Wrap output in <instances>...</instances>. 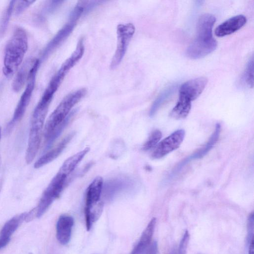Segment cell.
<instances>
[{
  "mask_svg": "<svg viewBox=\"0 0 254 254\" xmlns=\"http://www.w3.org/2000/svg\"><path fill=\"white\" fill-rule=\"evenodd\" d=\"M217 46L212 31L196 30V38L188 47L186 54L192 59H200L214 51Z\"/></svg>",
  "mask_w": 254,
  "mask_h": 254,
  "instance_id": "obj_6",
  "label": "cell"
},
{
  "mask_svg": "<svg viewBox=\"0 0 254 254\" xmlns=\"http://www.w3.org/2000/svg\"></svg>",
  "mask_w": 254,
  "mask_h": 254,
  "instance_id": "obj_36",
  "label": "cell"
},
{
  "mask_svg": "<svg viewBox=\"0 0 254 254\" xmlns=\"http://www.w3.org/2000/svg\"><path fill=\"white\" fill-rule=\"evenodd\" d=\"M191 103L189 100L179 96L176 105L170 112V116L178 120L185 118L190 111Z\"/></svg>",
  "mask_w": 254,
  "mask_h": 254,
  "instance_id": "obj_21",
  "label": "cell"
},
{
  "mask_svg": "<svg viewBox=\"0 0 254 254\" xmlns=\"http://www.w3.org/2000/svg\"><path fill=\"white\" fill-rule=\"evenodd\" d=\"M87 89L82 88L66 95L49 117L44 128L43 136L48 138L56 127L69 114L72 108L86 95Z\"/></svg>",
  "mask_w": 254,
  "mask_h": 254,
  "instance_id": "obj_2",
  "label": "cell"
},
{
  "mask_svg": "<svg viewBox=\"0 0 254 254\" xmlns=\"http://www.w3.org/2000/svg\"><path fill=\"white\" fill-rule=\"evenodd\" d=\"M156 224V218H152L143 231L139 241L130 254H142L151 244Z\"/></svg>",
  "mask_w": 254,
  "mask_h": 254,
  "instance_id": "obj_18",
  "label": "cell"
},
{
  "mask_svg": "<svg viewBox=\"0 0 254 254\" xmlns=\"http://www.w3.org/2000/svg\"><path fill=\"white\" fill-rule=\"evenodd\" d=\"M74 132L70 133L64 137L56 146L42 155L35 163L34 168H40L56 159L74 136Z\"/></svg>",
  "mask_w": 254,
  "mask_h": 254,
  "instance_id": "obj_17",
  "label": "cell"
},
{
  "mask_svg": "<svg viewBox=\"0 0 254 254\" xmlns=\"http://www.w3.org/2000/svg\"><path fill=\"white\" fill-rule=\"evenodd\" d=\"M175 87L171 86L163 91L154 101L149 111V116L153 117L162 104L172 95Z\"/></svg>",
  "mask_w": 254,
  "mask_h": 254,
  "instance_id": "obj_23",
  "label": "cell"
},
{
  "mask_svg": "<svg viewBox=\"0 0 254 254\" xmlns=\"http://www.w3.org/2000/svg\"><path fill=\"white\" fill-rule=\"evenodd\" d=\"M16 1L11 0L4 11L0 21V38L3 36L8 25L10 17L14 10Z\"/></svg>",
  "mask_w": 254,
  "mask_h": 254,
  "instance_id": "obj_24",
  "label": "cell"
},
{
  "mask_svg": "<svg viewBox=\"0 0 254 254\" xmlns=\"http://www.w3.org/2000/svg\"><path fill=\"white\" fill-rule=\"evenodd\" d=\"M221 131V126L219 124L216 125L215 130L210 136L207 143L197 152L184 159L180 162L173 169L169 175L168 179H171L177 175L180 171L190 161L192 160L203 157L213 147L217 142Z\"/></svg>",
  "mask_w": 254,
  "mask_h": 254,
  "instance_id": "obj_10",
  "label": "cell"
},
{
  "mask_svg": "<svg viewBox=\"0 0 254 254\" xmlns=\"http://www.w3.org/2000/svg\"><path fill=\"white\" fill-rule=\"evenodd\" d=\"M34 0H20L18 1L15 8V15H18L22 13L26 9H27Z\"/></svg>",
  "mask_w": 254,
  "mask_h": 254,
  "instance_id": "obj_29",
  "label": "cell"
},
{
  "mask_svg": "<svg viewBox=\"0 0 254 254\" xmlns=\"http://www.w3.org/2000/svg\"><path fill=\"white\" fill-rule=\"evenodd\" d=\"M133 185L131 180L127 177H118L107 181L103 185L105 197L111 198L123 190L130 188Z\"/></svg>",
  "mask_w": 254,
  "mask_h": 254,
  "instance_id": "obj_15",
  "label": "cell"
},
{
  "mask_svg": "<svg viewBox=\"0 0 254 254\" xmlns=\"http://www.w3.org/2000/svg\"><path fill=\"white\" fill-rule=\"evenodd\" d=\"M39 64V60H35L29 73L26 87L17 105L12 118L7 125V130L11 129L15 124L20 121L25 113L34 88L36 75Z\"/></svg>",
  "mask_w": 254,
  "mask_h": 254,
  "instance_id": "obj_8",
  "label": "cell"
},
{
  "mask_svg": "<svg viewBox=\"0 0 254 254\" xmlns=\"http://www.w3.org/2000/svg\"><path fill=\"white\" fill-rule=\"evenodd\" d=\"M189 240L190 234L188 231L186 230L180 241L177 252L175 254H186Z\"/></svg>",
  "mask_w": 254,
  "mask_h": 254,
  "instance_id": "obj_27",
  "label": "cell"
},
{
  "mask_svg": "<svg viewBox=\"0 0 254 254\" xmlns=\"http://www.w3.org/2000/svg\"><path fill=\"white\" fill-rule=\"evenodd\" d=\"M27 212L17 215L8 220L0 232V250L5 247L9 242L12 234L24 221H26Z\"/></svg>",
  "mask_w": 254,
  "mask_h": 254,
  "instance_id": "obj_14",
  "label": "cell"
},
{
  "mask_svg": "<svg viewBox=\"0 0 254 254\" xmlns=\"http://www.w3.org/2000/svg\"><path fill=\"white\" fill-rule=\"evenodd\" d=\"M84 50L83 39L81 38L78 40L74 51L63 63L59 70L51 79L42 95L43 97L52 100L54 94L67 73L82 57Z\"/></svg>",
  "mask_w": 254,
  "mask_h": 254,
  "instance_id": "obj_3",
  "label": "cell"
},
{
  "mask_svg": "<svg viewBox=\"0 0 254 254\" xmlns=\"http://www.w3.org/2000/svg\"><path fill=\"white\" fill-rule=\"evenodd\" d=\"M135 31V26L132 23L119 24L117 26V44L110 64L111 68H116L122 61Z\"/></svg>",
  "mask_w": 254,
  "mask_h": 254,
  "instance_id": "obj_7",
  "label": "cell"
},
{
  "mask_svg": "<svg viewBox=\"0 0 254 254\" xmlns=\"http://www.w3.org/2000/svg\"><path fill=\"white\" fill-rule=\"evenodd\" d=\"M185 136L184 129H178L164 138L156 145L152 157L154 159L161 158L177 149L183 142Z\"/></svg>",
  "mask_w": 254,
  "mask_h": 254,
  "instance_id": "obj_9",
  "label": "cell"
},
{
  "mask_svg": "<svg viewBox=\"0 0 254 254\" xmlns=\"http://www.w3.org/2000/svg\"><path fill=\"white\" fill-rule=\"evenodd\" d=\"M73 225L74 219L71 216L63 214L59 217L56 224V237L61 244L65 245L69 243Z\"/></svg>",
  "mask_w": 254,
  "mask_h": 254,
  "instance_id": "obj_13",
  "label": "cell"
},
{
  "mask_svg": "<svg viewBox=\"0 0 254 254\" xmlns=\"http://www.w3.org/2000/svg\"><path fill=\"white\" fill-rule=\"evenodd\" d=\"M0 136H1V128L0 127Z\"/></svg>",
  "mask_w": 254,
  "mask_h": 254,
  "instance_id": "obj_34",
  "label": "cell"
},
{
  "mask_svg": "<svg viewBox=\"0 0 254 254\" xmlns=\"http://www.w3.org/2000/svg\"><path fill=\"white\" fill-rule=\"evenodd\" d=\"M207 81L206 77H199L185 82L180 87L179 96L192 102L201 94Z\"/></svg>",
  "mask_w": 254,
  "mask_h": 254,
  "instance_id": "obj_12",
  "label": "cell"
},
{
  "mask_svg": "<svg viewBox=\"0 0 254 254\" xmlns=\"http://www.w3.org/2000/svg\"><path fill=\"white\" fill-rule=\"evenodd\" d=\"M103 185V178L98 176L89 185L86 192L84 214L104 205L101 200Z\"/></svg>",
  "mask_w": 254,
  "mask_h": 254,
  "instance_id": "obj_11",
  "label": "cell"
},
{
  "mask_svg": "<svg viewBox=\"0 0 254 254\" xmlns=\"http://www.w3.org/2000/svg\"><path fill=\"white\" fill-rule=\"evenodd\" d=\"M67 176L59 172L44 191L36 209V217H41L60 195Z\"/></svg>",
  "mask_w": 254,
  "mask_h": 254,
  "instance_id": "obj_5",
  "label": "cell"
},
{
  "mask_svg": "<svg viewBox=\"0 0 254 254\" xmlns=\"http://www.w3.org/2000/svg\"><path fill=\"white\" fill-rule=\"evenodd\" d=\"M62 1L54 0L49 1L44 7V13L49 14L54 11L59 5L61 4Z\"/></svg>",
  "mask_w": 254,
  "mask_h": 254,
  "instance_id": "obj_30",
  "label": "cell"
},
{
  "mask_svg": "<svg viewBox=\"0 0 254 254\" xmlns=\"http://www.w3.org/2000/svg\"><path fill=\"white\" fill-rule=\"evenodd\" d=\"M254 213L252 212L248 217L247 223V242L248 244L254 239Z\"/></svg>",
  "mask_w": 254,
  "mask_h": 254,
  "instance_id": "obj_28",
  "label": "cell"
},
{
  "mask_svg": "<svg viewBox=\"0 0 254 254\" xmlns=\"http://www.w3.org/2000/svg\"><path fill=\"white\" fill-rule=\"evenodd\" d=\"M90 151L89 147H86L66 159L62 164L59 172L67 176L76 168L78 163Z\"/></svg>",
  "mask_w": 254,
  "mask_h": 254,
  "instance_id": "obj_19",
  "label": "cell"
},
{
  "mask_svg": "<svg viewBox=\"0 0 254 254\" xmlns=\"http://www.w3.org/2000/svg\"><path fill=\"white\" fill-rule=\"evenodd\" d=\"M248 254H254V239L249 243Z\"/></svg>",
  "mask_w": 254,
  "mask_h": 254,
  "instance_id": "obj_32",
  "label": "cell"
},
{
  "mask_svg": "<svg viewBox=\"0 0 254 254\" xmlns=\"http://www.w3.org/2000/svg\"><path fill=\"white\" fill-rule=\"evenodd\" d=\"M75 111H72L66 117V118L54 130L50 136L46 141L45 149H48L54 142V141L61 135L64 128L67 125L75 113Z\"/></svg>",
  "mask_w": 254,
  "mask_h": 254,
  "instance_id": "obj_22",
  "label": "cell"
},
{
  "mask_svg": "<svg viewBox=\"0 0 254 254\" xmlns=\"http://www.w3.org/2000/svg\"></svg>",
  "mask_w": 254,
  "mask_h": 254,
  "instance_id": "obj_37",
  "label": "cell"
},
{
  "mask_svg": "<svg viewBox=\"0 0 254 254\" xmlns=\"http://www.w3.org/2000/svg\"><path fill=\"white\" fill-rule=\"evenodd\" d=\"M247 18L243 15L233 16L218 25L215 30V34L218 37H223L231 34L244 26Z\"/></svg>",
  "mask_w": 254,
  "mask_h": 254,
  "instance_id": "obj_16",
  "label": "cell"
},
{
  "mask_svg": "<svg viewBox=\"0 0 254 254\" xmlns=\"http://www.w3.org/2000/svg\"><path fill=\"white\" fill-rule=\"evenodd\" d=\"M35 60L28 61L24 63L17 73L12 83L13 90L15 92L20 91L26 80H28L31 69Z\"/></svg>",
  "mask_w": 254,
  "mask_h": 254,
  "instance_id": "obj_20",
  "label": "cell"
},
{
  "mask_svg": "<svg viewBox=\"0 0 254 254\" xmlns=\"http://www.w3.org/2000/svg\"><path fill=\"white\" fill-rule=\"evenodd\" d=\"M161 137L162 132L159 130H154L151 133L148 139L143 144L142 149L147 151L156 146Z\"/></svg>",
  "mask_w": 254,
  "mask_h": 254,
  "instance_id": "obj_26",
  "label": "cell"
},
{
  "mask_svg": "<svg viewBox=\"0 0 254 254\" xmlns=\"http://www.w3.org/2000/svg\"><path fill=\"white\" fill-rule=\"evenodd\" d=\"M84 1H80L71 11L67 22L58 31L45 47L41 57L46 59L70 35L82 14L84 12Z\"/></svg>",
  "mask_w": 254,
  "mask_h": 254,
  "instance_id": "obj_4",
  "label": "cell"
},
{
  "mask_svg": "<svg viewBox=\"0 0 254 254\" xmlns=\"http://www.w3.org/2000/svg\"><path fill=\"white\" fill-rule=\"evenodd\" d=\"M242 80L250 87L254 86V59L252 57L247 64Z\"/></svg>",
  "mask_w": 254,
  "mask_h": 254,
  "instance_id": "obj_25",
  "label": "cell"
},
{
  "mask_svg": "<svg viewBox=\"0 0 254 254\" xmlns=\"http://www.w3.org/2000/svg\"><path fill=\"white\" fill-rule=\"evenodd\" d=\"M28 48L25 31L16 28L9 40L4 51L3 72L7 77L12 75L22 63Z\"/></svg>",
  "mask_w": 254,
  "mask_h": 254,
  "instance_id": "obj_1",
  "label": "cell"
},
{
  "mask_svg": "<svg viewBox=\"0 0 254 254\" xmlns=\"http://www.w3.org/2000/svg\"><path fill=\"white\" fill-rule=\"evenodd\" d=\"M0 164H1V157H0Z\"/></svg>",
  "mask_w": 254,
  "mask_h": 254,
  "instance_id": "obj_35",
  "label": "cell"
},
{
  "mask_svg": "<svg viewBox=\"0 0 254 254\" xmlns=\"http://www.w3.org/2000/svg\"><path fill=\"white\" fill-rule=\"evenodd\" d=\"M157 252L158 244L156 241H152L142 254H157Z\"/></svg>",
  "mask_w": 254,
  "mask_h": 254,
  "instance_id": "obj_31",
  "label": "cell"
},
{
  "mask_svg": "<svg viewBox=\"0 0 254 254\" xmlns=\"http://www.w3.org/2000/svg\"><path fill=\"white\" fill-rule=\"evenodd\" d=\"M2 181L0 179V190H1V188H2Z\"/></svg>",
  "mask_w": 254,
  "mask_h": 254,
  "instance_id": "obj_33",
  "label": "cell"
}]
</instances>
